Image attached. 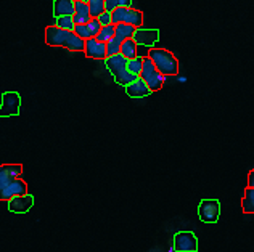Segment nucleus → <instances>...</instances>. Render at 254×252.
I'll return each instance as SVG.
<instances>
[{
    "instance_id": "nucleus-17",
    "label": "nucleus",
    "mask_w": 254,
    "mask_h": 252,
    "mask_svg": "<svg viewBox=\"0 0 254 252\" xmlns=\"http://www.w3.org/2000/svg\"><path fill=\"white\" fill-rule=\"evenodd\" d=\"M116 26V31H115V37L118 41H126V39H130L133 36V32H135V26L132 24H127V23H118L115 24Z\"/></svg>"
},
{
    "instance_id": "nucleus-16",
    "label": "nucleus",
    "mask_w": 254,
    "mask_h": 252,
    "mask_svg": "<svg viewBox=\"0 0 254 252\" xmlns=\"http://www.w3.org/2000/svg\"><path fill=\"white\" fill-rule=\"evenodd\" d=\"M90 10H89V3L87 2H79L76 0L74 3V15H72V19H74L76 24H85L90 21Z\"/></svg>"
},
{
    "instance_id": "nucleus-12",
    "label": "nucleus",
    "mask_w": 254,
    "mask_h": 252,
    "mask_svg": "<svg viewBox=\"0 0 254 252\" xmlns=\"http://www.w3.org/2000/svg\"><path fill=\"white\" fill-rule=\"evenodd\" d=\"M23 165L21 164H2L0 165V191L8 185L13 178L21 177Z\"/></svg>"
},
{
    "instance_id": "nucleus-5",
    "label": "nucleus",
    "mask_w": 254,
    "mask_h": 252,
    "mask_svg": "<svg viewBox=\"0 0 254 252\" xmlns=\"http://www.w3.org/2000/svg\"><path fill=\"white\" fill-rule=\"evenodd\" d=\"M111 23L113 24L127 23V24L135 26V28H142L143 13L135 8H130V6H118V8L111 11Z\"/></svg>"
},
{
    "instance_id": "nucleus-19",
    "label": "nucleus",
    "mask_w": 254,
    "mask_h": 252,
    "mask_svg": "<svg viewBox=\"0 0 254 252\" xmlns=\"http://www.w3.org/2000/svg\"><path fill=\"white\" fill-rule=\"evenodd\" d=\"M242 209L245 214H254V188H246L242 200Z\"/></svg>"
},
{
    "instance_id": "nucleus-21",
    "label": "nucleus",
    "mask_w": 254,
    "mask_h": 252,
    "mask_svg": "<svg viewBox=\"0 0 254 252\" xmlns=\"http://www.w3.org/2000/svg\"><path fill=\"white\" fill-rule=\"evenodd\" d=\"M89 10L92 18H98L105 11V0H89Z\"/></svg>"
},
{
    "instance_id": "nucleus-11",
    "label": "nucleus",
    "mask_w": 254,
    "mask_h": 252,
    "mask_svg": "<svg viewBox=\"0 0 254 252\" xmlns=\"http://www.w3.org/2000/svg\"><path fill=\"white\" fill-rule=\"evenodd\" d=\"M32 205H34V198L31 195H18L8 200V210L15 212V214H26Z\"/></svg>"
},
{
    "instance_id": "nucleus-23",
    "label": "nucleus",
    "mask_w": 254,
    "mask_h": 252,
    "mask_svg": "<svg viewBox=\"0 0 254 252\" xmlns=\"http://www.w3.org/2000/svg\"><path fill=\"white\" fill-rule=\"evenodd\" d=\"M55 26H58V28H62V29H68V31H72L74 29V19H72V16L69 15H66V16H58L55 18Z\"/></svg>"
},
{
    "instance_id": "nucleus-1",
    "label": "nucleus",
    "mask_w": 254,
    "mask_h": 252,
    "mask_svg": "<svg viewBox=\"0 0 254 252\" xmlns=\"http://www.w3.org/2000/svg\"><path fill=\"white\" fill-rule=\"evenodd\" d=\"M45 42L50 47H63L71 51H84L85 49V41L79 37L74 31L62 29L55 24L45 29Z\"/></svg>"
},
{
    "instance_id": "nucleus-25",
    "label": "nucleus",
    "mask_w": 254,
    "mask_h": 252,
    "mask_svg": "<svg viewBox=\"0 0 254 252\" xmlns=\"http://www.w3.org/2000/svg\"><path fill=\"white\" fill-rule=\"evenodd\" d=\"M132 0H105V10L113 11L118 6H130Z\"/></svg>"
},
{
    "instance_id": "nucleus-10",
    "label": "nucleus",
    "mask_w": 254,
    "mask_h": 252,
    "mask_svg": "<svg viewBox=\"0 0 254 252\" xmlns=\"http://www.w3.org/2000/svg\"><path fill=\"white\" fill-rule=\"evenodd\" d=\"M26 193H28V185H26V182L23 180V178L21 177L13 178V180L6 185L2 191H0V201H8L13 196L26 195Z\"/></svg>"
},
{
    "instance_id": "nucleus-3",
    "label": "nucleus",
    "mask_w": 254,
    "mask_h": 252,
    "mask_svg": "<svg viewBox=\"0 0 254 252\" xmlns=\"http://www.w3.org/2000/svg\"><path fill=\"white\" fill-rule=\"evenodd\" d=\"M148 56L151 58V61L155 63L156 69L161 72L163 76H177L179 72V61L174 56V53L164 49H150Z\"/></svg>"
},
{
    "instance_id": "nucleus-15",
    "label": "nucleus",
    "mask_w": 254,
    "mask_h": 252,
    "mask_svg": "<svg viewBox=\"0 0 254 252\" xmlns=\"http://www.w3.org/2000/svg\"><path fill=\"white\" fill-rule=\"evenodd\" d=\"M74 3L76 0H55L53 2V16H72L74 15Z\"/></svg>"
},
{
    "instance_id": "nucleus-7",
    "label": "nucleus",
    "mask_w": 254,
    "mask_h": 252,
    "mask_svg": "<svg viewBox=\"0 0 254 252\" xmlns=\"http://www.w3.org/2000/svg\"><path fill=\"white\" fill-rule=\"evenodd\" d=\"M21 108V97L16 92H5L2 95V104H0V117H11L19 114Z\"/></svg>"
},
{
    "instance_id": "nucleus-6",
    "label": "nucleus",
    "mask_w": 254,
    "mask_h": 252,
    "mask_svg": "<svg viewBox=\"0 0 254 252\" xmlns=\"http://www.w3.org/2000/svg\"><path fill=\"white\" fill-rule=\"evenodd\" d=\"M199 220L204 223H217L220 215V202L217 200H203L198 205Z\"/></svg>"
},
{
    "instance_id": "nucleus-30",
    "label": "nucleus",
    "mask_w": 254,
    "mask_h": 252,
    "mask_svg": "<svg viewBox=\"0 0 254 252\" xmlns=\"http://www.w3.org/2000/svg\"><path fill=\"white\" fill-rule=\"evenodd\" d=\"M79 2H89V0H79Z\"/></svg>"
},
{
    "instance_id": "nucleus-4",
    "label": "nucleus",
    "mask_w": 254,
    "mask_h": 252,
    "mask_svg": "<svg viewBox=\"0 0 254 252\" xmlns=\"http://www.w3.org/2000/svg\"><path fill=\"white\" fill-rule=\"evenodd\" d=\"M138 77L143 79L145 84L148 85L151 92H158L163 89L164 76L156 69V66L151 61L150 56H143V66H142V71H140Z\"/></svg>"
},
{
    "instance_id": "nucleus-26",
    "label": "nucleus",
    "mask_w": 254,
    "mask_h": 252,
    "mask_svg": "<svg viewBox=\"0 0 254 252\" xmlns=\"http://www.w3.org/2000/svg\"><path fill=\"white\" fill-rule=\"evenodd\" d=\"M76 32V34L81 37V39H84V41H87V39H90V37H93L92 36V32H90V29H89V26H87V23L85 24H76L74 26V29H72Z\"/></svg>"
},
{
    "instance_id": "nucleus-2",
    "label": "nucleus",
    "mask_w": 254,
    "mask_h": 252,
    "mask_svg": "<svg viewBox=\"0 0 254 252\" xmlns=\"http://www.w3.org/2000/svg\"><path fill=\"white\" fill-rule=\"evenodd\" d=\"M105 64H106V68H108V71L111 72V76L115 77V81L119 85H123V87L129 85L130 82H133L138 77L127 69V58L124 55H121V53L113 55V56H106Z\"/></svg>"
},
{
    "instance_id": "nucleus-22",
    "label": "nucleus",
    "mask_w": 254,
    "mask_h": 252,
    "mask_svg": "<svg viewBox=\"0 0 254 252\" xmlns=\"http://www.w3.org/2000/svg\"><path fill=\"white\" fill-rule=\"evenodd\" d=\"M142 66H143V58H140L138 55L135 58H130L127 59V69H129L132 74L140 76V71H142Z\"/></svg>"
},
{
    "instance_id": "nucleus-20",
    "label": "nucleus",
    "mask_w": 254,
    "mask_h": 252,
    "mask_svg": "<svg viewBox=\"0 0 254 252\" xmlns=\"http://www.w3.org/2000/svg\"><path fill=\"white\" fill-rule=\"evenodd\" d=\"M115 31H116V26L115 24H106V26H102V29H100V32L97 34V41L100 42H108L110 39L115 37Z\"/></svg>"
},
{
    "instance_id": "nucleus-18",
    "label": "nucleus",
    "mask_w": 254,
    "mask_h": 252,
    "mask_svg": "<svg viewBox=\"0 0 254 252\" xmlns=\"http://www.w3.org/2000/svg\"><path fill=\"white\" fill-rule=\"evenodd\" d=\"M137 50H138V45H137V42L133 41L132 37L123 41V44H121V55H124L127 59L135 58L137 56Z\"/></svg>"
},
{
    "instance_id": "nucleus-14",
    "label": "nucleus",
    "mask_w": 254,
    "mask_h": 252,
    "mask_svg": "<svg viewBox=\"0 0 254 252\" xmlns=\"http://www.w3.org/2000/svg\"><path fill=\"white\" fill-rule=\"evenodd\" d=\"M126 94L130 98H143V97H148L151 94V90L148 85L145 84L142 77H137L133 82L126 85Z\"/></svg>"
},
{
    "instance_id": "nucleus-28",
    "label": "nucleus",
    "mask_w": 254,
    "mask_h": 252,
    "mask_svg": "<svg viewBox=\"0 0 254 252\" xmlns=\"http://www.w3.org/2000/svg\"><path fill=\"white\" fill-rule=\"evenodd\" d=\"M98 21L102 26H106V24H111V11H103L102 15L98 16Z\"/></svg>"
},
{
    "instance_id": "nucleus-9",
    "label": "nucleus",
    "mask_w": 254,
    "mask_h": 252,
    "mask_svg": "<svg viewBox=\"0 0 254 252\" xmlns=\"http://www.w3.org/2000/svg\"><path fill=\"white\" fill-rule=\"evenodd\" d=\"M132 39L137 42V45H142V47H148V49H151L153 45H156L158 41H159V31H158V29H143V28H137L135 32H133Z\"/></svg>"
},
{
    "instance_id": "nucleus-13",
    "label": "nucleus",
    "mask_w": 254,
    "mask_h": 252,
    "mask_svg": "<svg viewBox=\"0 0 254 252\" xmlns=\"http://www.w3.org/2000/svg\"><path fill=\"white\" fill-rule=\"evenodd\" d=\"M84 53L89 58L93 59H106V44L97 41V37H90L85 41V49Z\"/></svg>"
},
{
    "instance_id": "nucleus-24",
    "label": "nucleus",
    "mask_w": 254,
    "mask_h": 252,
    "mask_svg": "<svg viewBox=\"0 0 254 252\" xmlns=\"http://www.w3.org/2000/svg\"><path fill=\"white\" fill-rule=\"evenodd\" d=\"M121 41H118L116 37L110 39L108 42H106V55L108 56H113V55H118V53H121Z\"/></svg>"
},
{
    "instance_id": "nucleus-27",
    "label": "nucleus",
    "mask_w": 254,
    "mask_h": 252,
    "mask_svg": "<svg viewBox=\"0 0 254 252\" xmlns=\"http://www.w3.org/2000/svg\"><path fill=\"white\" fill-rule=\"evenodd\" d=\"M87 26H89V29L92 32L93 37H97V34L100 32V29H102V24H100L98 18H90V21L87 23Z\"/></svg>"
},
{
    "instance_id": "nucleus-29",
    "label": "nucleus",
    "mask_w": 254,
    "mask_h": 252,
    "mask_svg": "<svg viewBox=\"0 0 254 252\" xmlns=\"http://www.w3.org/2000/svg\"><path fill=\"white\" fill-rule=\"evenodd\" d=\"M248 187L254 188V169L250 170V174H248Z\"/></svg>"
},
{
    "instance_id": "nucleus-8",
    "label": "nucleus",
    "mask_w": 254,
    "mask_h": 252,
    "mask_svg": "<svg viewBox=\"0 0 254 252\" xmlns=\"http://www.w3.org/2000/svg\"><path fill=\"white\" fill-rule=\"evenodd\" d=\"M174 251L176 252H196L198 240L191 231H180L174 238Z\"/></svg>"
}]
</instances>
